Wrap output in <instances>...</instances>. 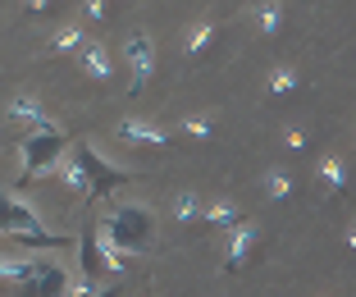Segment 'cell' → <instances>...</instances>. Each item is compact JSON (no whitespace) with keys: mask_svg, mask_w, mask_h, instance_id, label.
I'll list each match as a JSON object with an SVG mask.
<instances>
[{"mask_svg":"<svg viewBox=\"0 0 356 297\" xmlns=\"http://www.w3.org/2000/svg\"><path fill=\"white\" fill-rule=\"evenodd\" d=\"M0 234L14 238V243L32 247V252H42V247H64V238H55L51 229H46L42 211L32 202H23V192L19 188H0Z\"/></svg>","mask_w":356,"mask_h":297,"instance_id":"obj_1","label":"cell"},{"mask_svg":"<svg viewBox=\"0 0 356 297\" xmlns=\"http://www.w3.org/2000/svg\"><path fill=\"white\" fill-rule=\"evenodd\" d=\"M96 224H101V229L115 238L128 256L151 252V243H156V211H151V206H142V202H119V206H110V211H105Z\"/></svg>","mask_w":356,"mask_h":297,"instance_id":"obj_2","label":"cell"},{"mask_svg":"<svg viewBox=\"0 0 356 297\" xmlns=\"http://www.w3.org/2000/svg\"><path fill=\"white\" fill-rule=\"evenodd\" d=\"M69 147H74V142L64 138V128L28 133L23 147H19V179H14V188H23L28 179H46V174H55V165L69 156Z\"/></svg>","mask_w":356,"mask_h":297,"instance_id":"obj_3","label":"cell"},{"mask_svg":"<svg viewBox=\"0 0 356 297\" xmlns=\"http://www.w3.org/2000/svg\"><path fill=\"white\" fill-rule=\"evenodd\" d=\"M119 55H124V64H128V92L137 96L151 83V74H156V42H151V32H128Z\"/></svg>","mask_w":356,"mask_h":297,"instance_id":"obj_4","label":"cell"},{"mask_svg":"<svg viewBox=\"0 0 356 297\" xmlns=\"http://www.w3.org/2000/svg\"><path fill=\"white\" fill-rule=\"evenodd\" d=\"M69 275H74V270H64L60 261L37 256V261H32V270H28V279H23V284H14V297H64Z\"/></svg>","mask_w":356,"mask_h":297,"instance_id":"obj_5","label":"cell"},{"mask_svg":"<svg viewBox=\"0 0 356 297\" xmlns=\"http://www.w3.org/2000/svg\"><path fill=\"white\" fill-rule=\"evenodd\" d=\"M74 156L83 160V170H87V179H92V188H96V192L119 188V183H128V179H133V170H124V165H115V160H105L101 151L92 147V142H78V147H74Z\"/></svg>","mask_w":356,"mask_h":297,"instance_id":"obj_6","label":"cell"},{"mask_svg":"<svg viewBox=\"0 0 356 297\" xmlns=\"http://www.w3.org/2000/svg\"><path fill=\"white\" fill-rule=\"evenodd\" d=\"M5 119L19 124V128H28V133H51V128H60L51 115H46V106H42L37 92H14L10 101H5Z\"/></svg>","mask_w":356,"mask_h":297,"instance_id":"obj_7","label":"cell"},{"mask_svg":"<svg viewBox=\"0 0 356 297\" xmlns=\"http://www.w3.org/2000/svg\"><path fill=\"white\" fill-rule=\"evenodd\" d=\"M256 243H261V224L256 220H238L233 229H224V266L242 270L247 261H252Z\"/></svg>","mask_w":356,"mask_h":297,"instance_id":"obj_8","label":"cell"},{"mask_svg":"<svg viewBox=\"0 0 356 297\" xmlns=\"http://www.w3.org/2000/svg\"><path fill=\"white\" fill-rule=\"evenodd\" d=\"M115 138L119 142H133V147H169V133L160 119H147V115H128V119H119L115 124Z\"/></svg>","mask_w":356,"mask_h":297,"instance_id":"obj_9","label":"cell"},{"mask_svg":"<svg viewBox=\"0 0 356 297\" xmlns=\"http://www.w3.org/2000/svg\"><path fill=\"white\" fill-rule=\"evenodd\" d=\"M55 179H60V188H69L74 197H96V188H92V179H87V170H83V160L74 156V147H69V156L55 165Z\"/></svg>","mask_w":356,"mask_h":297,"instance_id":"obj_10","label":"cell"},{"mask_svg":"<svg viewBox=\"0 0 356 297\" xmlns=\"http://www.w3.org/2000/svg\"><path fill=\"white\" fill-rule=\"evenodd\" d=\"M283 19H288V0H261V5H252V23L261 37H279Z\"/></svg>","mask_w":356,"mask_h":297,"instance_id":"obj_11","label":"cell"},{"mask_svg":"<svg viewBox=\"0 0 356 297\" xmlns=\"http://www.w3.org/2000/svg\"><path fill=\"white\" fill-rule=\"evenodd\" d=\"M315 183H320L325 197H338V192L347 188V160L343 156H320V165H315Z\"/></svg>","mask_w":356,"mask_h":297,"instance_id":"obj_12","label":"cell"},{"mask_svg":"<svg viewBox=\"0 0 356 297\" xmlns=\"http://www.w3.org/2000/svg\"><path fill=\"white\" fill-rule=\"evenodd\" d=\"M83 74L92 78V83H110V78H115V55L105 51V42H87V51H83Z\"/></svg>","mask_w":356,"mask_h":297,"instance_id":"obj_13","label":"cell"},{"mask_svg":"<svg viewBox=\"0 0 356 297\" xmlns=\"http://www.w3.org/2000/svg\"><path fill=\"white\" fill-rule=\"evenodd\" d=\"M201 211H206V197H201V188H178L174 202H169V215H174L178 224H201Z\"/></svg>","mask_w":356,"mask_h":297,"instance_id":"obj_14","label":"cell"},{"mask_svg":"<svg viewBox=\"0 0 356 297\" xmlns=\"http://www.w3.org/2000/svg\"><path fill=\"white\" fill-rule=\"evenodd\" d=\"M238 220H247L238 202H229V197H206V211H201V224H215V229L224 234V229H233Z\"/></svg>","mask_w":356,"mask_h":297,"instance_id":"obj_15","label":"cell"},{"mask_svg":"<svg viewBox=\"0 0 356 297\" xmlns=\"http://www.w3.org/2000/svg\"><path fill=\"white\" fill-rule=\"evenodd\" d=\"M51 55H83L87 51V37H83V23H60L51 32Z\"/></svg>","mask_w":356,"mask_h":297,"instance_id":"obj_16","label":"cell"},{"mask_svg":"<svg viewBox=\"0 0 356 297\" xmlns=\"http://www.w3.org/2000/svg\"><path fill=\"white\" fill-rule=\"evenodd\" d=\"M215 110H192V115H183L178 119V133L183 138H197V142H206V138H215Z\"/></svg>","mask_w":356,"mask_h":297,"instance_id":"obj_17","label":"cell"},{"mask_svg":"<svg viewBox=\"0 0 356 297\" xmlns=\"http://www.w3.org/2000/svg\"><path fill=\"white\" fill-rule=\"evenodd\" d=\"M215 32H220V28H215V19H197L188 32H183V51H188V55H206L210 42H215Z\"/></svg>","mask_w":356,"mask_h":297,"instance_id":"obj_18","label":"cell"},{"mask_svg":"<svg viewBox=\"0 0 356 297\" xmlns=\"http://www.w3.org/2000/svg\"><path fill=\"white\" fill-rule=\"evenodd\" d=\"M297 83H302V78H297L293 64H274L270 74H265V92H270V96H288V92H297Z\"/></svg>","mask_w":356,"mask_h":297,"instance_id":"obj_19","label":"cell"},{"mask_svg":"<svg viewBox=\"0 0 356 297\" xmlns=\"http://www.w3.org/2000/svg\"><path fill=\"white\" fill-rule=\"evenodd\" d=\"M78 256H83V275H92V279H105V261H101V247H96V229H87L83 234V247H78Z\"/></svg>","mask_w":356,"mask_h":297,"instance_id":"obj_20","label":"cell"},{"mask_svg":"<svg viewBox=\"0 0 356 297\" xmlns=\"http://www.w3.org/2000/svg\"><path fill=\"white\" fill-rule=\"evenodd\" d=\"M261 188H265V197H270V202H288V197H293V174L274 165V170H265Z\"/></svg>","mask_w":356,"mask_h":297,"instance_id":"obj_21","label":"cell"},{"mask_svg":"<svg viewBox=\"0 0 356 297\" xmlns=\"http://www.w3.org/2000/svg\"><path fill=\"white\" fill-rule=\"evenodd\" d=\"M96 293H101V279L83 275V270H74V275H69V288H64V297H96Z\"/></svg>","mask_w":356,"mask_h":297,"instance_id":"obj_22","label":"cell"},{"mask_svg":"<svg viewBox=\"0 0 356 297\" xmlns=\"http://www.w3.org/2000/svg\"><path fill=\"white\" fill-rule=\"evenodd\" d=\"M83 14H87L92 23H101L105 14H110V0H83Z\"/></svg>","mask_w":356,"mask_h":297,"instance_id":"obj_23","label":"cell"},{"mask_svg":"<svg viewBox=\"0 0 356 297\" xmlns=\"http://www.w3.org/2000/svg\"><path fill=\"white\" fill-rule=\"evenodd\" d=\"M283 142H288V151H302L306 147V133H302V128H283Z\"/></svg>","mask_w":356,"mask_h":297,"instance_id":"obj_24","label":"cell"},{"mask_svg":"<svg viewBox=\"0 0 356 297\" xmlns=\"http://www.w3.org/2000/svg\"><path fill=\"white\" fill-rule=\"evenodd\" d=\"M19 10H28V14H46V10H51V0H19Z\"/></svg>","mask_w":356,"mask_h":297,"instance_id":"obj_25","label":"cell"},{"mask_svg":"<svg viewBox=\"0 0 356 297\" xmlns=\"http://www.w3.org/2000/svg\"><path fill=\"white\" fill-rule=\"evenodd\" d=\"M96 297H124V288H119V284H110V288H101Z\"/></svg>","mask_w":356,"mask_h":297,"instance_id":"obj_26","label":"cell"},{"mask_svg":"<svg viewBox=\"0 0 356 297\" xmlns=\"http://www.w3.org/2000/svg\"><path fill=\"white\" fill-rule=\"evenodd\" d=\"M347 247H356V220H352V229H347Z\"/></svg>","mask_w":356,"mask_h":297,"instance_id":"obj_27","label":"cell"},{"mask_svg":"<svg viewBox=\"0 0 356 297\" xmlns=\"http://www.w3.org/2000/svg\"><path fill=\"white\" fill-rule=\"evenodd\" d=\"M325 297H329V293H325Z\"/></svg>","mask_w":356,"mask_h":297,"instance_id":"obj_28","label":"cell"}]
</instances>
